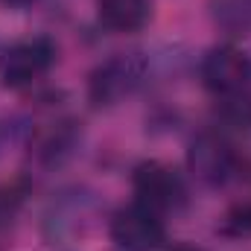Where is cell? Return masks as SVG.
I'll list each match as a JSON object with an SVG mask.
<instances>
[{
  "instance_id": "13",
  "label": "cell",
  "mask_w": 251,
  "mask_h": 251,
  "mask_svg": "<svg viewBox=\"0 0 251 251\" xmlns=\"http://www.w3.org/2000/svg\"><path fill=\"white\" fill-rule=\"evenodd\" d=\"M3 6H9V9H26V6H32L35 0H0Z\"/></svg>"
},
{
  "instance_id": "1",
  "label": "cell",
  "mask_w": 251,
  "mask_h": 251,
  "mask_svg": "<svg viewBox=\"0 0 251 251\" xmlns=\"http://www.w3.org/2000/svg\"><path fill=\"white\" fill-rule=\"evenodd\" d=\"M146 79V59L140 53H114L88 76V100L97 108H111L128 100Z\"/></svg>"
},
{
  "instance_id": "5",
  "label": "cell",
  "mask_w": 251,
  "mask_h": 251,
  "mask_svg": "<svg viewBox=\"0 0 251 251\" xmlns=\"http://www.w3.org/2000/svg\"><path fill=\"white\" fill-rule=\"evenodd\" d=\"M187 170L204 187H222L237 173V152L219 131H201L190 140Z\"/></svg>"
},
{
  "instance_id": "11",
  "label": "cell",
  "mask_w": 251,
  "mask_h": 251,
  "mask_svg": "<svg viewBox=\"0 0 251 251\" xmlns=\"http://www.w3.org/2000/svg\"><path fill=\"white\" fill-rule=\"evenodd\" d=\"M29 184L24 178H12V181H0V231L6 225H12V219L21 213L24 201H26Z\"/></svg>"
},
{
  "instance_id": "10",
  "label": "cell",
  "mask_w": 251,
  "mask_h": 251,
  "mask_svg": "<svg viewBox=\"0 0 251 251\" xmlns=\"http://www.w3.org/2000/svg\"><path fill=\"white\" fill-rule=\"evenodd\" d=\"M210 9L228 35H251V0H213Z\"/></svg>"
},
{
  "instance_id": "9",
  "label": "cell",
  "mask_w": 251,
  "mask_h": 251,
  "mask_svg": "<svg viewBox=\"0 0 251 251\" xmlns=\"http://www.w3.org/2000/svg\"><path fill=\"white\" fill-rule=\"evenodd\" d=\"M79 134L82 131L76 128V120H56L32 137V152L41 164H59L76 149Z\"/></svg>"
},
{
  "instance_id": "6",
  "label": "cell",
  "mask_w": 251,
  "mask_h": 251,
  "mask_svg": "<svg viewBox=\"0 0 251 251\" xmlns=\"http://www.w3.org/2000/svg\"><path fill=\"white\" fill-rule=\"evenodd\" d=\"M108 234L117 243V249L123 251H155L167 243V225L161 213L140 201L120 207L111 216Z\"/></svg>"
},
{
  "instance_id": "12",
  "label": "cell",
  "mask_w": 251,
  "mask_h": 251,
  "mask_svg": "<svg viewBox=\"0 0 251 251\" xmlns=\"http://www.w3.org/2000/svg\"><path fill=\"white\" fill-rule=\"evenodd\" d=\"M219 231H222L225 237H234V240H246V237H251V201L234 204V207L225 213Z\"/></svg>"
},
{
  "instance_id": "7",
  "label": "cell",
  "mask_w": 251,
  "mask_h": 251,
  "mask_svg": "<svg viewBox=\"0 0 251 251\" xmlns=\"http://www.w3.org/2000/svg\"><path fill=\"white\" fill-rule=\"evenodd\" d=\"M94 196H85L79 187L59 193V199L50 201L47 213H44V231L50 240H62V237H73L82 234L88 219L94 216Z\"/></svg>"
},
{
  "instance_id": "15",
  "label": "cell",
  "mask_w": 251,
  "mask_h": 251,
  "mask_svg": "<svg viewBox=\"0 0 251 251\" xmlns=\"http://www.w3.org/2000/svg\"><path fill=\"white\" fill-rule=\"evenodd\" d=\"M3 140H6V128H3V123H0V146H3Z\"/></svg>"
},
{
  "instance_id": "14",
  "label": "cell",
  "mask_w": 251,
  "mask_h": 251,
  "mask_svg": "<svg viewBox=\"0 0 251 251\" xmlns=\"http://www.w3.org/2000/svg\"><path fill=\"white\" fill-rule=\"evenodd\" d=\"M170 251H201V249H196V246H187V243H181V246H173Z\"/></svg>"
},
{
  "instance_id": "8",
  "label": "cell",
  "mask_w": 251,
  "mask_h": 251,
  "mask_svg": "<svg viewBox=\"0 0 251 251\" xmlns=\"http://www.w3.org/2000/svg\"><path fill=\"white\" fill-rule=\"evenodd\" d=\"M97 18L111 32H137L152 18L149 0H97Z\"/></svg>"
},
{
  "instance_id": "3",
  "label": "cell",
  "mask_w": 251,
  "mask_h": 251,
  "mask_svg": "<svg viewBox=\"0 0 251 251\" xmlns=\"http://www.w3.org/2000/svg\"><path fill=\"white\" fill-rule=\"evenodd\" d=\"M201 82L216 97L251 94V56L237 44H216L201 59Z\"/></svg>"
},
{
  "instance_id": "2",
  "label": "cell",
  "mask_w": 251,
  "mask_h": 251,
  "mask_svg": "<svg viewBox=\"0 0 251 251\" xmlns=\"http://www.w3.org/2000/svg\"><path fill=\"white\" fill-rule=\"evenodd\" d=\"M59 59V47L47 35H29L9 44L0 53V85L3 88H29L38 82Z\"/></svg>"
},
{
  "instance_id": "4",
  "label": "cell",
  "mask_w": 251,
  "mask_h": 251,
  "mask_svg": "<svg viewBox=\"0 0 251 251\" xmlns=\"http://www.w3.org/2000/svg\"><path fill=\"white\" fill-rule=\"evenodd\" d=\"M131 190H134V201H140L158 213L178 210L187 201V184H184L181 173L164 161L137 164L131 173Z\"/></svg>"
}]
</instances>
